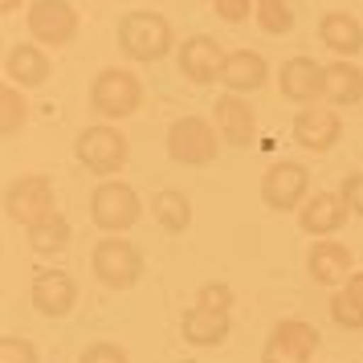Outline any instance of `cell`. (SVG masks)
Returning a JSON list of instances; mask_svg holds the SVG:
<instances>
[{
	"mask_svg": "<svg viewBox=\"0 0 363 363\" xmlns=\"http://www.w3.org/2000/svg\"><path fill=\"white\" fill-rule=\"evenodd\" d=\"M306 274H311L314 286L323 290H339L351 274H355V257H351V245L335 241V237H318L306 253Z\"/></svg>",
	"mask_w": 363,
	"mask_h": 363,
	"instance_id": "obj_16",
	"label": "cell"
},
{
	"mask_svg": "<svg viewBox=\"0 0 363 363\" xmlns=\"http://www.w3.org/2000/svg\"><path fill=\"white\" fill-rule=\"evenodd\" d=\"M323 82H327V66H318L314 57L298 53L278 69V94L294 106H314L323 99Z\"/></svg>",
	"mask_w": 363,
	"mask_h": 363,
	"instance_id": "obj_14",
	"label": "cell"
},
{
	"mask_svg": "<svg viewBox=\"0 0 363 363\" xmlns=\"http://www.w3.org/2000/svg\"><path fill=\"white\" fill-rule=\"evenodd\" d=\"M4 74H9L13 86L33 90V86L50 82L53 62H50V53H45V45H37V41H17V45H9V53H4Z\"/></svg>",
	"mask_w": 363,
	"mask_h": 363,
	"instance_id": "obj_18",
	"label": "cell"
},
{
	"mask_svg": "<svg viewBox=\"0 0 363 363\" xmlns=\"http://www.w3.org/2000/svg\"><path fill=\"white\" fill-rule=\"evenodd\" d=\"M115 41L123 57H131V62H164L167 53L176 50V29H172V21L164 13H155V9H135L127 17L118 21L115 29Z\"/></svg>",
	"mask_w": 363,
	"mask_h": 363,
	"instance_id": "obj_1",
	"label": "cell"
},
{
	"mask_svg": "<svg viewBox=\"0 0 363 363\" xmlns=\"http://www.w3.org/2000/svg\"><path fill=\"white\" fill-rule=\"evenodd\" d=\"M213 123H216V131H220V139H225L229 147L241 151V147H253V143H257V115H253L249 94L225 90V94L213 102Z\"/></svg>",
	"mask_w": 363,
	"mask_h": 363,
	"instance_id": "obj_13",
	"label": "cell"
},
{
	"mask_svg": "<svg viewBox=\"0 0 363 363\" xmlns=\"http://www.w3.org/2000/svg\"><path fill=\"white\" fill-rule=\"evenodd\" d=\"M21 9H25V0H0V13H4V17H9V13H21Z\"/></svg>",
	"mask_w": 363,
	"mask_h": 363,
	"instance_id": "obj_33",
	"label": "cell"
},
{
	"mask_svg": "<svg viewBox=\"0 0 363 363\" xmlns=\"http://www.w3.org/2000/svg\"><path fill=\"white\" fill-rule=\"evenodd\" d=\"M143 106V82L139 74L123 66H106L90 82V111L99 118H131Z\"/></svg>",
	"mask_w": 363,
	"mask_h": 363,
	"instance_id": "obj_5",
	"label": "cell"
},
{
	"mask_svg": "<svg viewBox=\"0 0 363 363\" xmlns=\"http://www.w3.org/2000/svg\"><path fill=\"white\" fill-rule=\"evenodd\" d=\"M220 82H225V90H233V94H257V90L269 82V62H265V53L229 50Z\"/></svg>",
	"mask_w": 363,
	"mask_h": 363,
	"instance_id": "obj_20",
	"label": "cell"
},
{
	"mask_svg": "<svg viewBox=\"0 0 363 363\" xmlns=\"http://www.w3.org/2000/svg\"><path fill=\"white\" fill-rule=\"evenodd\" d=\"M253 13H257L262 33H269V37H286L294 29V9H290V0H257Z\"/></svg>",
	"mask_w": 363,
	"mask_h": 363,
	"instance_id": "obj_27",
	"label": "cell"
},
{
	"mask_svg": "<svg viewBox=\"0 0 363 363\" xmlns=\"http://www.w3.org/2000/svg\"><path fill=\"white\" fill-rule=\"evenodd\" d=\"M318 41L327 45L335 57H347L355 62V53H363V25L355 13H343V9H330L318 17Z\"/></svg>",
	"mask_w": 363,
	"mask_h": 363,
	"instance_id": "obj_19",
	"label": "cell"
},
{
	"mask_svg": "<svg viewBox=\"0 0 363 363\" xmlns=\"http://www.w3.org/2000/svg\"><path fill=\"white\" fill-rule=\"evenodd\" d=\"M25 25H29V37L45 50H62L69 45L78 29H82V17L69 0H33L25 9Z\"/></svg>",
	"mask_w": 363,
	"mask_h": 363,
	"instance_id": "obj_8",
	"label": "cell"
},
{
	"mask_svg": "<svg viewBox=\"0 0 363 363\" xmlns=\"http://www.w3.org/2000/svg\"><path fill=\"white\" fill-rule=\"evenodd\" d=\"M225 57H229V50H220L216 37L196 33V37H188V41H180L176 66H180V74L192 86H213V82H220V74H225Z\"/></svg>",
	"mask_w": 363,
	"mask_h": 363,
	"instance_id": "obj_11",
	"label": "cell"
},
{
	"mask_svg": "<svg viewBox=\"0 0 363 363\" xmlns=\"http://www.w3.org/2000/svg\"><path fill=\"white\" fill-rule=\"evenodd\" d=\"M78 363H131V359H127V351L118 343H106V339H102V343L86 347L82 355H78Z\"/></svg>",
	"mask_w": 363,
	"mask_h": 363,
	"instance_id": "obj_30",
	"label": "cell"
},
{
	"mask_svg": "<svg viewBox=\"0 0 363 363\" xmlns=\"http://www.w3.org/2000/svg\"><path fill=\"white\" fill-rule=\"evenodd\" d=\"M318 351V327L306 318H281L262 343V363H311Z\"/></svg>",
	"mask_w": 363,
	"mask_h": 363,
	"instance_id": "obj_10",
	"label": "cell"
},
{
	"mask_svg": "<svg viewBox=\"0 0 363 363\" xmlns=\"http://www.w3.org/2000/svg\"><path fill=\"white\" fill-rule=\"evenodd\" d=\"M29 233V245H33V253H41V257H50V253H62V249L69 245V237H74V229H69V220L62 216V208L57 213H50L45 220H37Z\"/></svg>",
	"mask_w": 363,
	"mask_h": 363,
	"instance_id": "obj_25",
	"label": "cell"
},
{
	"mask_svg": "<svg viewBox=\"0 0 363 363\" xmlns=\"http://www.w3.org/2000/svg\"><path fill=\"white\" fill-rule=\"evenodd\" d=\"M0 363H41V355H37L33 339H25V335H4V339H0Z\"/></svg>",
	"mask_w": 363,
	"mask_h": 363,
	"instance_id": "obj_29",
	"label": "cell"
},
{
	"mask_svg": "<svg viewBox=\"0 0 363 363\" xmlns=\"http://www.w3.org/2000/svg\"><path fill=\"white\" fill-rule=\"evenodd\" d=\"M330 323L343 330H363V269H355L351 278L330 290Z\"/></svg>",
	"mask_w": 363,
	"mask_h": 363,
	"instance_id": "obj_23",
	"label": "cell"
},
{
	"mask_svg": "<svg viewBox=\"0 0 363 363\" xmlns=\"http://www.w3.org/2000/svg\"><path fill=\"white\" fill-rule=\"evenodd\" d=\"M339 196H343V204L351 208V216H363V172H351V176H343Z\"/></svg>",
	"mask_w": 363,
	"mask_h": 363,
	"instance_id": "obj_31",
	"label": "cell"
},
{
	"mask_svg": "<svg viewBox=\"0 0 363 363\" xmlns=\"http://www.w3.org/2000/svg\"><path fill=\"white\" fill-rule=\"evenodd\" d=\"M262 200L274 213H298L311 200V167L298 160H278L262 176Z\"/></svg>",
	"mask_w": 363,
	"mask_h": 363,
	"instance_id": "obj_9",
	"label": "cell"
},
{
	"mask_svg": "<svg viewBox=\"0 0 363 363\" xmlns=\"http://www.w3.org/2000/svg\"><path fill=\"white\" fill-rule=\"evenodd\" d=\"M50 213H57V192H53V180L45 172H25L17 180H9V188H4V216L13 225L33 229L37 220H45Z\"/></svg>",
	"mask_w": 363,
	"mask_h": 363,
	"instance_id": "obj_6",
	"label": "cell"
},
{
	"mask_svg": "<svg viewBox=\"0 0 363 363\" xmlns=\"http://www.w3.org/2000/svg\"><path fill=\"white\" fill-rule=\"evenodd\" d=\"M151 216H155V225L164 233L180 237V233L192 229V200L184 196L180 188H164V192L151 196Z\"/></svg>",
	"mask_w": 363,
	"mask_h": 363,
	"instance_id": "obj_24",
	"label": "cell"
},
{
	"mask_svg": "<svg viewBox=\"0 0 363 363\" xmlns=\"http://www.w3.org/2000/svg\"><path fill=\"white\" fill-rule=\"evenodd\" d=\"M74 160L90 172V176H102V180H111L118 176L127 160H131V143H127V135L118 131L115 123H90L78 131L74 139Z\"/></svg>",
	"mask_w": 363,
	"mask_h": 363,
	"instance_id": "obj_2",
	"label": "cell"
},
{
	"mask_svg": "<svg viewBox=\"0 0 363 363\" xmlns=\"http://www.w3.org/2000/svg\"><path fill=\"white\" fill-rule=\"evenodd\" d=\"M343 139V118L335 106H298L294 115V143L302 151H314V155H327V151L339 147Z\"/></svg>",
	"mask_w": 363,
	"mask_h": 363,
	"instance_id": "obj_12",
	"label": "cell"
},
{
	"mask_svg": "<svg viewBox=\"0 0 363 363\" xmlns=\"http://www.w3.org/2000/svg\"><path fill=\"white\" fill-rule=\"evenodd\" d=\"M347 216H351V208L343 204L339 192H311V200L298 208V225L306 237L318 241V237H335L347 225Z\"/></svg>",
	"mask_w": 363,
	"mask_h": 363,
	"instance_id": "obj_17",
	"label": "cell"
},
{
	"mask_svg": "<svg viewBox=\"0 0 363 363\" xmlns=\"http://www.w3.org/2000/svg\"><path fill=\"white\" fill-rule=\"evenodd\" d=\"M90 274L106 290H131L143 278V249L127 241L123 233H106L99 245L90 249Z\"/></svg>",
	"mask_w": 363,
	"mask_h": 363,
	"instance_id": "obj_4",
	"label": "cell"
},
{
	"mask_svg": "<svg viewBox=\"0 0 363 363\" xmlns=\"http://www.w3.org/2000/svg\"><path fill=\"white\" fill-rule=\"evenodd\" d=\"M229 330H233V314L204 311V306H192L180 318V335L188 347H220L229 339Z\"/></svg>",
	"mask_w": 363,
	"mask_h": 363,
	"instance_id": "obj_21",
	"label": "cell"
},
{
	"mask_svg": "<svg viewBox=\"0 0 363 363\" xmlns=\"http://www.w3.org/2000/svg\"><path fill=\"white\" fill-rule=\"evenodd\" d=\"M25 123H29V99H25V90L21 86H4L0 90V131H4V139H17L25 131Z\"/></svg>",
	"mask_w": 363,
	"mask_h": 363,
	"instance_id": "obj_26",
	"label": "cell"
},
{
	"mask_svg": "<svg viewBox=\"0 0 363 363\" xmlns=\"http://www.w3.org/2000/svg\"><path fill=\"white\" fill-rule=\"evenodd\" d=\"M233 290L225 286V281H204L196 290V306H204V311H220V314H233Z\"/></svg>",
	"mask_w": 363,
	"mask_h": 363,
	"instance_id": "obj_28",
	"label": "cell"
},
{
	"mask_svg": "<svg viewBox=\"0 0 363 363\" xmlns=\"http://www.w3.org/2000/svg\"><path fill=\"white\" fill-rule=\"evenodd\" d=\"M253 4H257V0H213L216 17H220V21H229V25H241V21H249Z\"/></svg>",
	"mask_w": 363,
	"mask_h": 363,
	"instance_id": "obj_32",
	"label": "cell"
},
{
	"mask_svg": "<svg viewBox=\"0 0 363 363\" xmlns=\"http://www.w3.org/2000/svg\"><path fill=\"white\" fill-rule=\"evenodd\" d=\"M220 131H216L213 118H200V115H184V118H172L167 127V139L164 147L172 155V164L180 167H208L220 155Z\"/></svg>",
	"mask_w": 363,
	"mask_h": 363,
	"instance_id": "obj_3",
	"label": "cell"
},
{
	"mask_svg": "<svg viewBox=\"0 0 363 363\" xmlns=\"http://www.w3.org/2000/svg\"><path fill=\"white\" fill-rule=\"evenodd\" d=\"M143 216V200L131 184L123 180H102L94 192H90V220L99 225L102 233H127Z\"/></svg>",
	"mask_w": 363,
	"mask_h": 363,
	"instance_id": "obj_7",
	"label": "cell"
},
{
	"mask_svg": "<svg viewBox=\"0 0 363 363\" xmlns=\"http://www.w3.org/2000/svg\"><path fill=\"white\" fill-rule=\"evenodd\" d=\"M29 302L41 318H66L78 306V281L66 269H37L29 286Z\"/></svg>",
	"mask_w": 363,
	"mask_h": 363,
	"instance_id": "obj_15",
	"label": "cell"
},
{
	"mask_svg": "<svg viewBox=\"0 0 363 363\" xmlns=\"http://www.w3.org/2000/svg\"><path fill=\"white\" fill-rule=\"evenodd\" d=\"M323 99L339 111V106H359L363 102V69L347 57L327 62V82H323Z\"/></svg>",
	"mask_w": 363,
	"mask_h": 363,
	"instance_id": "obj_22",
	"label": "cell"
}]
</instances>
